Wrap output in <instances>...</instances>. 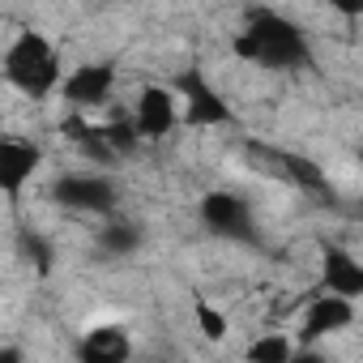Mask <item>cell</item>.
Here are the masks:
<instances>
[{"label":"cell","instance_id":"cell-18","mask_svg":"<svg viewBox=\"0 0 363 363\" xmlns=\"http://www.w3.org/2000/svg\"><path fill=\"white\" fill-rule=\"evenodd\" d=\"M291 363H325V359H320V354H316V350H303V354H295V359H291Z\"/></svg>","mask_w":363,"mask_h":363},{"label":"cell","instance_id":"cell-19","mask_svg":"<svg viewBox=\"0 0 363 363\" xmlns=\"http://www.w3.org/2000/svg\"><path fill=\"white\" fill-rule=\"evenodd\" d=\"M359 167H363V150H359Z\"/></svg>","mask_w":363,"mask_h":363},{"label":"cell","instance_id":"cell-16","mask_svg":"<svg viewBox=\"0 0 363 363\" xmlns=\"http://www.w3.org/2000/svg\"><path fill=\"white\" fill-rule=\"evenodd\" d=\"M197 325H201V333H206L210 342H223V337H227V320H223V312L210 308V303H197Z\"/></svg>","mask_w":363,"mask_h":363},{"label":"cell","instance_id":"cell-12","mask_svg":"<svg viewBox=\"0 0 363 363\" xmlns=\"http://www.w3.org/2000/svg\"><path fill=\"white\" fill-rule=\"evenodd\" d=\"M291 359H295V350L282 333H265L248 346V363H291Z\"/></svg>","mask_w":363,"mask_h":363},{"label":"cell","instance_id":"cell-17","mask_svg":"<svg viewBox=\"0 0 363 363\" xmlns=\"http://www.w3.org/2000/svg\"><path fill=\"white\" fill-rule=\"evenodd\" d=\"M0 363H22V354H18V346H5V350H0Z\"/></svg>","mask_w":363,"mask_h":363},{"label":"cell","instance_id":"cell-10","mask_svg":"<svg viewBox=\"0 0 363 363\" xmlns=\"http://www.w3.org/2000/svg\"><path fill=\"white\" fill-rule=\"evenodd\" d=\"M320 274H325V286H329V295H342V299H354V295H363V265H359L350 252H342V248H325Z\"/></svg>","mask_w":363,"mask_h":363},{"label":"cell","instance_id":"cell-3","mask_svg":"<svg viewBox=\"0 0 363 363\" xmlns=\"http://www.w3.org/2000/svg\"><path fill=\"white\" fill-rule=\"evenodd\" d=\"M175 90H179V99H184V120H189L193 128H214V124H227V120H231L227 99H223L197 69L179 73V77H175Z\"/></svg>","mask_w":363,"mask_h":363},{"label":"cell","instance_id":"cell-4","mask_svg":"<svg viewBox=\"0 0 363 363\" xmlns=\"http://www.w3.org/2000/svg\"><path fill=\"white\" fill-rule=\"evenodd\" d=\"M52 197L82 214H107L116 210V184L107 175H60L52 184Z\"/></svg>","mask_w":363,"mask_h":363},{"label":"cell","instance_id":"cell-15","mask_svg":"<svg viewBox=\"0 0 363 363\" xmlns=\"http://www.w3.org/2000/svg\"><path fill=\"white\" fill-rule=\"evenodd\" d=\"M99 133H103V141H107V150H111L116 158H120V154H133V145H137V124H128V120L103 124Z\"/></svg>","mask_w":363,"mask_h":363},{"label":"cell","instance_id":"cell-8","mask_svg":"<svg viewBox=\"0 0 363 363\" xmlns=\"http://www.w3.org/2000/svg\"><path fill=\"white\" fill-rule=\"evenodd\" d=\"M111 86H116L111 65H82V69H73L65 77V99L73 107H94V103H103L111 94Z\"/></svg>","mask_w":363,"mask_h":363},{"label":"cell","instance_id":"cell-1","mask_svg":"<svg viewBox=\"0 0 363 363\" xmlns=\"http://www.w3.org/2000/svg\"><path fill=\"white\" fill-rule=\"evenodd\" d=\"M5 77H9L22 94L43 99V94H52L56 82H60V60H56L52 43H48L39 30H22V35L9 43V52H5Z\"/></svg>","mask_w":363,"mask_h":363},{"label":"cell","instance_id":"cell-11","mask_svg":"<svg viewBox=\"0 0 363 363\" xmlns=\"http://www.w3.org/2000/svg\"><path fill=\"white\" fill-rule=\"evenodd\" d=\"M350 320H354L350 299H342V295H325V299H316V303L308 308L303 342H316V337H325V333H333V329H346Z\"/></svg>","mask_w":363,"mask_h":363},{"label":"cell","instance_id":"cell-13","mask_svg":"<svg viewBox=\"0 0 363 363\" xmlns=\"http://www.w3.org/2000/svg\"><path fill=\"white\" fill-rule=\"evenodd\" d=\"M278 167H286V175L295 179V184H303V189H312V193H325V175H320L316 162H308V158H299V154H278Z\"/></svg>","mask_w":363,"mask_h":363},{"label":"cell","instance_id":"cell-2","mask_svg":"<svg viewBox=\"0 0 363 363\" xmlns=\"http://www.w3.org/2000/svg\"><path fill=\"white\" fill-rule=\"evenodd\" d=\"M248 35L257 39V52H261L257 60L269 65V69H299V65L312 60L303 30L295 22H286L282 13H274V9H252L248 13Z\"/></svg>","mask_w":363,"mask_h":363},{"label":"cell","instance_id":"cell-5","mask_svg":"<svg viewBox=\"0 0 363 363\" xmlns=\"http://www.w3.org/2000/svg\"><path fill=\"white\" fill-rule=\"evenodd\" d=\"M201 223H206L214 235H227V240H252V235H257L252 214H248V206H244L235 193H206V201H201Z\"/></svg>","mask_w":363,"mask_h":363},{"label":"cell","instance_id":"cell-14","mask_svg":"<svg viewBox=\"0 0 363 363\" xmlns=\"http://www.w3.org/2000/svg\"><path fill=\"white\" fill-rule=\"evenodd\" d=\"M99 244H103V252H111V257H124V252H137V244H141V231H137L133 223H111V227H103Z\"/></svg>","mask_w":363,"mask_h":363},{"label":"cell","instance_id":"cell-7","mask_svg":"<svg viewBox=\"0 0 363 363\" xmlns=\"http://www.w3.org/2000/svg\"><path fill=\"white\" fill-rule=\"evenodd\" d=\"M39 162H43L39 145H30L22 137H5L0 141V189H5L9 197H18L22 184L39 171Z\"/></svg>","mask_w":363,"mask_h":363},{"label":"cell","instance_id":"cell-9","mask_svg":"<svg viewBox=\"0 0 363 363\" xmlns=\"http://www.w3.org/2000/svg\"><path fill=\"white\" fill-rule=\"evenodd\" d=\"M133 342L120 325H99L77 342V363H128Z\"/></svg>","mask_w":363,"mask_h":363},{"label":"cell","instance_id":"cell-6","mask_svg":"<svg viewBox=\"0 0 363 363\" xmlns=\"http://www.w3.org/2000/svg\"><path fill=\"white\" fill-rule=\"evenodd\" d=\"M175 120H179V111H175V94H171L167 86H145V90L137 94V116H133V124H137L141 137L158 141V137H167V133L175 128Z\"/></svg>","mask_w":363,"mask_h":363}]
</instances>
